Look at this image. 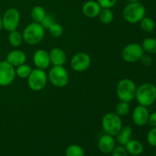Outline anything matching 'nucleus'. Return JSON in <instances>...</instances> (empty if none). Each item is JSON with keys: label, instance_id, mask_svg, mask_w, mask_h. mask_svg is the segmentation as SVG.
<instances>
[{"label": "nucleus", "instance_id": "27", "mask_svg": "<svg viewBox=\"0 0 156 156\" xmlns=\"http://www.w3.org/2000/svg\"><path fill=\"white\" fill-rule=\"evenodd\" d=\"M129 111H130V107H129V103L128 102L121 101L117 104L115 108L116 114L118 116H120V117L127 115L129 113Z\"/></svg>", "mask_w": 156, "mask_h": 156}, {"label": "nucleus", "instance_id": "25", "mask_svg": "<svg viewBox=\"0 0 156 156\" xmlns=\"http://www.w3.org/2000/svg\"><path fill=\"white\" fill-rule=\"evenodd\" d=\"M31 71V67L30 66L27 65V64L24 63L16 67L15 73H16V76L19 77L20 79H26V78L30 76Z\"/></svg>", "mask_w": 156, "mask_h": 156}, {"label": "nucleus", "instance_id": "20", "mask_svg": "<svg viewBox=\"0 0 156 156\" xmlns=\"http://www.w3.org/2000/svg\"><path fill=\"white\" fill-rule=\"evenodd\" d=\"M46 15H47V13H46L45 9L41 5L34 6L31 9V12H30V16H31L33 21L34 22L40 23V24H41V22L44 19Z\"/></svg>", "mask_w": 156, "mask_h": 156}, {"label": "nucleus", "instance_id": "7", "mask_svg": "<svg viewBox=\"0 0 156 156\" xmlns=\"http://www.w3.org/2000/svg\"><path fill=\"white\" fill-rule=\"evenodd\" d=\"M47 76L52 85L57 88L65 87L69 79L68 72L62 66H53Z\"/></svg>", "mask_w": 156, "mask_h": 156}, {"label": "nucleus", "instance_id": "8", "mask_svg": "<svg viewBox=\"0 0 156 156\" xmlns=\"http://www.w3.org/2000/svg\"><path fill=\"white\" fill-rule=\"evenodd\" d=\"M20 18L21 15L18 9L15 8L7 9L2 18V28L9 32L17 30L19 25Z\"/></svg>", "mask_w": 156, "mask_h": 156}, {"label": "nucleus", "instance_id": "34", "mask_svg": "<svg viewBox=\"0 0 156 156\" xmlns=\"http://www.w3.org/2000/svg\"><path fill=\"white\" fill-rule=\"evenodd\" d=\"M140 60H141L142 63L144 66H149L152 65V58L149 56H147V55H143V56L141 58Z\"/></svg>", "mask_w": 156, "mask_h": 156}, {"label": "nucleus", "instance_id": "32", "mask_svg": "<svg viewBox=\"0 0 156 156\" xmlns=\"http://www.w3.org/2000/svg\"><path fill=\"white\" fill-rule=\"evenodd\" d=\"M117 0H97L101 9H111L117 3Z\"/></svg>", "mask_w": 156, "mask_h": 156}, {"label": "nucleus", "instance_id": "23", "mask_svg": "<svg viewBox=\"0 0 156 156\" xmlns=\"http://www.w3.org/2000/svg\"><path fill=\"white\" fill-rule=\"evenodd\" d=\"M98 18L101 23L105 24H108L112 22L114 19V12L111 9H101L98 15Z\"/></svg>", "mask_w": 156, "mask_h": 156}, {"label": "nucleus", "instance_id": "13", "mask_svg": "<svg viewBox=\"0 0 156 156\" xmlns=\"http://www.w3.org/2000/svg\"><path fill=\"white\" fill-rule=\"evenodd\" d=\"M98 149L103 154H111L116 147V140L113 136L105 133L98 140Z\"/></svg>", "mask_w": 156, "mask_h": 156}, {"label": "nucleus", "instance_id": "10", "mask_svg": "<svg viewBox=\"0 0 156 156\" xmlns=\"http://www.w3.org/2000/svg\"><path fill=\"white\" fill-rule=\"evenodd\" d=\"M16 76L15 69L7 61L0 62V86L5 87L10 85L14 82Z\"/></svg>", "mask_w": 156, "mask_h": 156}, {"label": "nucleus", "instance_id": "17", "mask_svg": "<svg viewBox=\"0 0 156 156\" xmlns=\"http://www.w3.org/2000/svg\"><path fill=\"white\" fill-rule=\"evenodd\" d=\"M49 55H50V62L53 66H63L66 61V53L59 47H54L52 49L49 53Z\"/></svg>", "mask_w": 156, "mask_h": 156}, {"label": "nucleus", "instance_id": "24", "mask_svg": "<svg viewBox=\"0 0 156 156\" xmlns=\"http://www.w3.org/2000/svg\"><path fill=\"white\" fill-rule=\"evenodd\" d=\"M66 156H85V152L80 146L73 144L66 149Z\"/></svg>", "mask_w": 156, "mask_h": 156}, {"label": "nucleus", "instance_id": "31", "mask_svg": "<svg viewBox=\"0 0 156 156\" xmlns=\"http://www.w3.org/2000/svg\"><path fill=\"white\" fill-rule=\"evenodd\" d=\"M111 156H128V152L123 146H116L111 152Z\"/></svg>", "mask_w": 156, "mask_h": 156}, {"label": "nucleus", "instance_id": "1", "mask_svg": "<svg viewBox=\"0 0 156 156\" xmlns=\"http://www.w3.org/2000/svg\"><path fill=\"white\" fill-rule=\"evenodd\" d=\"M139 105L148 108L156 101V86L150 82L142 84L137 88L136 97Z\"/></svg>", "mask_w": 156, "mask_h": 156}, {"label": "nucleus", "instance_id": "9", "mask_svg": "<svg viewBox=\"0 0 156 156\" xmlns=\"http://www.w3.org/2000/svg\"><path fill=\"white\" fill-rule=\"evenodd\" d=\"M145 54L143 47L140 44L136 43H132L123 48L122 51V57L126 62L133 63L140 60Z\"/></svg>", "mask_w": 156, "mask_h": 156}, {"label": "nucleus", "instance_id": "14", "mask_svg": "<svg viewBox=\"0 0 156 156\" xmlns=\"http://www.w3.org/2000/svg\"><path fill=\"white\" fill-rule=\"evenodd\" d=\"M33 62L37 68L44 70L48 68L51 63L49 53L45 50H37L33 56Z\"/></svg>", "mask_w": 156, "mask_h": 156}, {"label": "nucleus", "instance_id": "5", "mask_svg": "<svg viewBox=\"0 0 156 156\" xmlns=\"http://www.w3.org/2000/svg\"><path fill=\"white\" fill-rule=\"evenodd\" d=\"M102 128L105 133L116 136L123 126V123L120 116L116 113H107L102 117Z\"/></svg>", "mask_w": 156, "mask_h": 156}, {"label": "nucleus", "instance_id": "11", "mask_svg": "<svg viewBox=\"0 0 156 156\" xmlns=\"http://www.w3.org/2000/svg\"><path fill=\"white\" fill-rule=\"evenodd\" d=\"M91 59L90 56L88 53L83 52L75 54L70 62L72 69L78 73H82L88 69L91 66Z\"/></svg>", "mask_w": 156, "mask_h": 156}, {"label": "nucleus", "instance_id": "21", "mask_svg": "<svg viewBox=\"0 0 156 156\" xmlns=\"http://www.w3.org/2000/svg\"><path fill=\"white\" fill-rule=\"evenodd\" d=\"M141 46L144 52L150 54H156V38H146L143 41Z\"/></svg>", "mask_w": 156, "mask_h": 156}, {"label": "nucleus", "instance_id": "18", "mask_svg": "<svg viewBox=\"0 0 156 156\" xmlns=\"http://www.w3.org/2000/svg\"><path fill=\"white\" fill-rule=\"evenodd\" d=\"M128 154L132 156H138L141 155L144 150V147L142 143L136 140H130L124 146Z\"/></svg>", "mask_w": 156, "mask_h": 156}, {"label": "nucleus", "instance_id": "19", "mask_svg": "<svg viewBox=\"0 0 156 156\" xmlns=\"http://www.w3.org/2000/svg\"><path fill=\"white\" fill-rule=\"evenodd\" d=\"M133 135V129L131 126H122L120 132L117 133V142L120 146H124L130 140H132Z\"/></svg>", "mask_w": 156, "mask_h": 156}, {"label": "nucleus", "instance_id": "3", "mask_svg": "<svg viewBox=\"0 0 156 156\" xmlns=\"http://www.w3.org/2000/svg\"><path fill=\"white\" fill-rule=\"evenodd\" d=\"M137 87L135 82L129 79H123L117 86V94L121 101L129 103L135 99Z\"/></svg>", "mask_w": 156, "mask_h": 156}, {"label": "nucleus", "instance_id": "26", "mask_svg": "<svg viewBox=\"0 0 156 156\" xmlns=\"http://www.w3.org/2000/svg\"><path fill=\"white\" fill-rule=\"evenodd\" d=\"M140 22V26L141 28L143 29L144 31L146 32H152L155 30V23L152 18H148V17L145 16Z\"/></svg>", "mask_w": 156, "mask_h": 156}, {"label": "nucleus", "instance_id": "30", "mask_svg": "<svg viewBox=\"0 0 156 156\" xmlns=\"http://www.w3.org/2000/svg\"><path fill=\"white\" fill-rule=\"evenodd\" d=\"M54 22L55 21L53 17L50 14H47L44 18V19L41 22V24L43 26L44 29H48Z\"/></svg>", "mask_w": 156, "mask_h": 156}, {"label": "nucleus", "instance_id": "29", "mask_svg": "<svg viewBox=\"0 0 156 156\" xmlns=\"http://www.w3.org/2000/svg\"><path fill=\"white\" fill-rule=\"evenodd\" d=\"M147 142L151 146L156 147V127H153L148 132L147 136Z\"/></svg>", "mask_w": 156, "mask_h": 156}, {"label": "nucleus", "instance_id": "4", "mask_svg": "<svg viewBox=\"0 0 156 156\" xmlns=\"http://www.w3.org/2000/svg\"><path fill=\"white\" fill-rule=\"evenodd\" d=\"M123 16L127 22L136 24L146 16V8L140 2H129L123 9Z\"/></svg>", "mask_w": 156, "mask_h": 156}, {"label": "nucleus", "instance_id": "12", "mask_svg": "<svg viewBox=\"0 0 156 156\" xmlns=\"http://www.w3.org/2000/svg\"><path fill=\"white\" fill-rule=\"evenodd\" d=\"M149 117V111L146 107L139 105L134 108L133 111V121L138 126H143L147 124Z\"/></svg>", "mask_w": 156, "mask_h": 156}, {"label": "nucleus", "instance_id": "15", "mask_svg": "<svg viewBox=\"0 0 156 156\" xmlns=\"http://www.w3.org/2000/svg\"><path fill=\"white\" fill-rule=\"evenodd\" d=\"M101 10V7L100 5L97 1H94V0L86 2L82 8V13L85 16L89 18H94L96 17H98Z\"/></svg>", "mask_w": 156, "mask_h": 156}, {"label": "nucleus", "instance_id": "36", "mask_svg": "<svg viewBox=\"0 0 156 156\" xmlns=\"http://www.w3.org/2000/svg\"><path fill=\"white\" fill-rule=\"evenodd\" d=\"M129 2H139L140 0H127Z\"/></svg>", "mask_w": 156, "mask_h": 156}, {"label": "nucleus", "instance_id": "37", "mask_svg": "<svg viewBox=\"0 0 156 156\" xmlns=\"http://www.w3.org/2000/svg\"><path fill=\"white\" fill-rule=\"evenodd\" d=\"M155 156H156V149H155Z\"/></svg>", "mask_w": 156, "mask_h": 156}, {"label": "nucleus", "instance_id": "33", "mask_svg": "<svg viewBox=\"0 0 156 156\" xmlns=\"http://www.w3.org/2000/svg\"><path fill=\"white\" fill-rule=\"evenodd\" d=\"M148 123L152 128L156 127V111L152 112V114H149Z\"/></svg>", "mask_w": 156, "mask_h": 156}, {"label": "nucleus", "instance_id": "28", "mask_svg": "<svg viewBox=\"0 0 156 156\" xmlns=\"http://www.w3.org/2000/svg\"><path fill=\"white\" fill-rule=\"evenodd\" d=\"M49 33L50 34L52 37L55 38L60 37L63 34V27L62 25L58 23L54 22L50 27L48 28Z\"/></svg>", "mask_w": 156, "mask_h": 156}, {"label": "nucleus", "instance_id": "35", "mask_svg": "<svg viewBox=\"0 0 156 156\" xmlns=\"http://www.w3.org/2000/svg\"><path fill=\"white\" fill-rule=\"evenodd\" d=\"M2 29V18L0 17V30Z\"/></svg>", "mask_w": 156, "mask_h": 156}, {"label": "nucleus", "instance_id": "16", "mask_svg": "<svg viewBox=\"0 0 156 156\" xmlns=\"http://www.w3.org/2000/svg\"><path fill=\"white\" fill-rule=\"evenodd\" d=\"M26 59H27V56L25 53L20 50H12L9 52L6 56V61L14 67H17L25 63Z\"/></svg>", "mask_w": 156, "mask_h": 156}, {"label": "nucleus", "instance_id": "6", "mask_svg": "<svg viewBox=\"0 0 156 156\" xmlns=\"http://www.w3.org/2000/svg\"><path fill=\"white\" fill-rule=\"evenodd\" d=\"M47 79L48 76L47 73L44 69L37 68L32 69L30 76L27 77V83L32 91H40L45 88Z\"/></svg>", "mask_w": 156, "mask_h": 156}, {"label": "nucleus", "instance_id": "22", "mask_svg": "<svg viewBox=\"0 0 156 156\" xmlns=\"http://www.w3.org/2000/svg\"><path fill=\"white\" fill-rule=\"evenodd\" d=\"M9 42L12 47H18L22 44L23 42V37L22 34L20 33L18 30H15L9 32Z\"/></svg>", "mask_w": 156, "mask_h": 156}, {"label": "nucleus", "instance_id": "2", "mask_svg": "<svg viewBox=\"0 0 156 156\" xmlns=\"http://www.w3.org/2000/svg\"><path fill=\"white\" fill-rule=\"evenodd\" d=\"M45 29L40 23H30L24 29L22 37L23 41L29 45H36L41 43L44 39Z\"/></svg>", "mask_w": 156, "mask_h": 156}]
</instances>
